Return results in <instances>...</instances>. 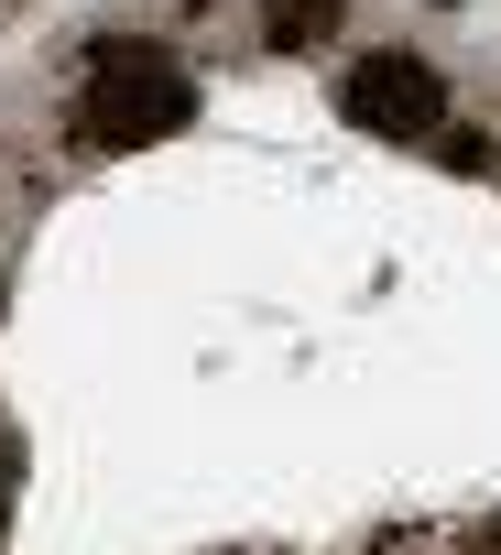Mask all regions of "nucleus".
Returning a JSON list of instances; mask_svg holds the SVG:
<instances>
[{"mask_svg":"<svg viewBox=\"0 0 501 555\" xmlns=\"http://www.w3.org/2000/svg\"><path fill=\"white\" fill-rule=\"evenodd\" d=\"M262 23H273V44H327L338 0H262Z\"/></svg>","mask_w":501,"mask_h":555,"instance_id":"nucleus-3","label":"nucleus"},{"mask_svg":"<svg viewBox=\"0 0 501 555\" xmlns=\"http://www.w3.org/2000/svg\"><path fill=\"white\" fill-rule=\"evenodd\" d=\"M338 109H349L360 131H382V142H425V131H436V77H425L414 55H371V66H349Z\"/></svg>","mask_w":501,"mask_h":555,"instance_id":"nucleus-2","label":"nucleus"},{"mask_svg":"<svg viewBox=\"0 0 501 555\" xmlns=\"http://www.w3.org/2000/svg\"><path fill=\"white\" fill-rule=\"evenodd\" d=\"M0 501H12V447H0Z\"/></svg>","mask_w":501,"mask_h":555,"instance_id":"nucleus-4","label":"nucleus"},{"mask_svg":"<svg viewBox=\"0 0 501 555\" xmlns=\"http://www.w3.org/2000/svg\"><path fill=\"white\" fill-rule=\"evenodd\" d=\"M185 66L175 55H153V44H110L99 66H88V142L99 153H142V142H164V131H185Z\"/></svg>","mask_w":501,"mask_h":555,"instance_id":"nucleus-1","label":"nucleus"}]
</instances>
